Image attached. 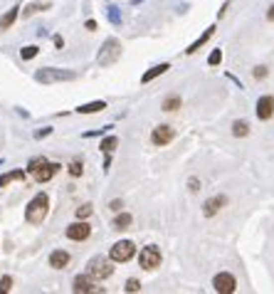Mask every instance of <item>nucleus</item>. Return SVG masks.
Wrapping results in <instances>:
<instances>
[{
	"label": "nucleus",
	"mask_w": 274,
	"mask_h": 294,
	"mask_svg": "<svg viewBox=\"0 0 274 294\" xmlns=\"http://www.w3.org/2000/svg\"><path fill=\"white\" fill-rule=\"evenodd\" d=\"M60 171H62V166H60L57 161H47L45 156L32 158V161L27 163V173H30L37 183H47V181H52Z\"/></svg>",
	"instance_id": "1"
},
{
	"label": "nucleus",
	"mask_w": 274,
	"mask_h": 294,
	"mask_svg": "<svg viewBox=\"0 0 274 294\" xmlns=\"http://www.w3.org/2000/svg\"><path fill=\"white\" fill-rule=\"evenodd\" d=\"M47 213H50V196L47 193H37L25 208V220L30 225H42Z\"/></svg>",
	"instance_id": "2"
},
{
	"label": "nucleus",
	"mask_w": 274,
	"mask_h": 294,
	"mask_svg": "<svg viewBox=\"0 0 274 294\" xmlns=\"http://www.w3.org/2000/svg\"><path fill=\"white\" fill-rule=\"evenodd\" d=\"M77 72L72 70H60V67H42L35 72V82L40 84H57V82H74Z\"/></svg>",
	"instance_id": "3"
},
{
	"label": "nucleus",
	"mask_w": 274,
	"mask_h": 294,
	"mask_svg": "<svg viewBox=\"0 0 274 294\" xmlns=\"http://www.w3.org/2000/svg\"><path fill=\"white\" fill-rule=\"evenodd\" d=\"M119 57H121V42L116 37H109V40H104V45L96 55V65L99 67H111Z\"/></svg>",
	"instance_id": "4"
},
{
	"label": "nucleus",
	"mask_w": 274,
	"mask_h": 294,
	"mask_svg": "<svg viewBox=\"0 0 274 294\" xmlns=\"http://www.w3.org/2000/svg\"><path fill=\"white\" fill-rule=\"evenodd\" d=\"M111 257L106 260V257H94V260H89L87 262V272L94 277V280H109L111 275H114V267H111Z\"/></svg>",
	"instance_id": "5"
},
{
	"label": "nucleus",
	"mask_w": 274,
	"mask_h": 294,
	"mask_svg": "<svg viewBox=\"0 0 274 294\" xmlns=\"http://www.w3.org/2000/svg\"><path fill=\"white\" fill-rule=\"evenodd\" d=\"M134 255H136V245H134L131 240H119V242H114L111 250H109V257H111L114 262H131Z\"/></svg>",
	"instance_id": "6"
},
{
	"label": "nucleus",
	"mask_w": 274,
	"mask_h": 294,
	"mask_svg": "<svg viewBox=\"0 0 274 294\" xmlns=\"http://www.w3.org/2000/svg\"><path fill=\"white\" fill-rule=\"evenodd\" d=\"M161 250L156 247V245H148V247H143L141 250V255H138V265H141V270H146V272H151V270H158L161 267Z\"/></svg>",
	"instance_id": "7"
},
{
	"label": "nucleus",
	"mask_w": 274,
	"mask_h": 294,
	"mask_svg": "<svg viewBox=\"0 0 274 294\" xmlns=\"http://www.w3.org/2000/svg\"><path fill=\"white\" fill-rule=\"evenodd\" d=\"M212 290L217 294H232L237 290V280H235L230 272H220V275H215V280H212Z\"/></svg>",
	"instance_id": "8"
},
{
	"label": "nucleus",
	"mask_w": 274,
	"mask_h": 294,
	"mask_svg": "<svg viewBox=\"0 0 274 294\" xmlns=\"http://www.w3.org/2000/svg\"><path fill=\"white\" fill-rule=\"evenodd\" d=\"M65 235H67L69 240H74V242H84V240H89V235H91V225L87 220H77L65 230Z\"/></svg>",
	"instance_id": "9"
},
{
	"label": "nucleus",
	"mask_w": 274,
	"mask_h": 294,
	"mask_svg": "<svg viewBox=\"0 0 274 294\" xmlns=\"http://www.w3.org/2000/svg\"><path fill=\"white\" fill-rule=\"evenodd\" d=\"M72 292H77V294H89V292H104V290L94 285V277H91L89 272H84V275L74 277V282H72Z\"/></svg>",
	"instance_id": "10"
},
{
	"label": "nucleus",
	"mask_w": 274,
	"mask_h": 294,
	"mask_svg": "<svg viewBox=\"0 0 274 294\" xmlns=\"http://www.w3.org/2000/svg\"><path fill=\"white\" fill-rule=\"evenodd\" d=\"M173 139H176V131H173L168 124L156 126V129H153V134H151V144H153V146H168Z\"/></svg>",
	"instance_id": "11"
},
{
	"label": "nucleus",
	"mask_w": 274,
	"mask_h": 294,
	"mask_svg": "<svg viewBox=\"0 0 274 294\" xmlns=\"http://www.w3.org/2000/svg\"><path fill=\"white\" fill-rule=\"evenodd\" d=\"M272 116H274V97L265 94V97L257 99V119L267 121V119H272Z\"/></svg>",
	"instance_id": "12"
},
{
	"label": "nucleus",
	"mask_w": 274,
	"mask_h": 294,
	"mask_svg": "<svg viewBox=\"0 0 274 294\" xmlns=\"http://www.w3.org/2000/svg\"><path fill=\"white\" fill-rule=\"evenodd\" d=\"M69 262H72V255L67 250H55L50 255V267L52 270H65V267H69Z\"/></svg>",
	"instance_id": "13"
},
{
	"label": "nucleus",
	"mask_w": 274,
	"mask_h": 294,
	"mask_svg": "<svg viewBox=\"0 0 274 294\" xmlns=\"http://www.w3.org/2000/svg\"><path fill=\"white\" fill-rule=\"evenodd\" d=\"M17 15H20V7H17V5H12L10 10H5V12L0 15V32H5V30H10V27L15 25V20H17Z\"/></svg>",
	"instance_id": "14"
},
{
	"label": "nucleus",
	"mask_w": 274,
	"mask_h": 294,
	"mask_svg": "<svg viewBox=\"0 0 274 294\" xmlns=\"http://www.w3.org/2000/svg\"><path fill=\"white\" fill-rule=\"evenodd\" d=\"M222 205H227V198L225 196H215V198H210V200H205V205H203V213H205L207 218H212Z\"/></svg>",
	"instance_id": "15"
},
{
	"label": "nucleus",
	"mask_w": 274,
	"mask_h": 294,
	"mask_svg": "<svg viewBox=\"0 0 274 294\" xmlns=\"http://www.w3.org/2000/svg\"><path fill=\"white\" fill-rule=\"evenodd\" d=\"M104 109H106V101H104V99H96V101H89V104L77 106L74 111H77V114H99V111H104Z\"/></svg>",
	"instance_id": "16"
},
{
	"label": "nucleus",
	"mask_w": 274,
	"mask_h": 294,
	"mask_svg": "<svg viewBox=\"0 0 274 294\" xmlns=\"http://www.w3.org/2000/svg\"><path fill=\"white\" fill-rule=\"evenodd\" d=\"M212 35H215V25H210V27H207L205 32H203V35H200V37H198V40H195V42H193V45H190V47L185 50V55H195V52H198V50H200V47L205 45V42L210 40V37H212Z\"/></svg>",
	"instance_id": "17"
},
{
	"label": "nucleus",
	"mask_w": 274,
	"mask_h": 294,
	"mask_svg": "<svg viewBox=\"0 0 274 294\" xmlns=\"http://www.w3.org/2000/svg\"><path fill=\"white\" fill-rule=\"evenodd\" d=\"M168 70H171V65H168V62H163V65H156V67H151L148 72H143V77H141V84H148L151 79H156V77L166 74Z\"/></svg>",
	"instance_id": "18"
},
{
	"label": "nucleus",
	"mask_w": 274,
	"mask_h": 294,
	"mask_svg": "<svg viewBox=\"0 0 274 294\" xmlns=\"http://www.w3.org/2000/svg\"><path fill=\"white\" fill-rule=\"evenodd\" d=\"M131 222H134V215H131V213H116V218H114V222H111V227H114V230H129Z\"/></svg>",
	"instance_id": "19"
},
{
	"label": "nucleus",
	"mask_w": 274,
	"mask_h": 294,
	"mask_svg": "<svg viewBox=\"0 0 274 294\" xmlns=\"http://www.w3.org/2000/svg\"><path fill=\"white\" fill-rule=\"evenodd\" d=\"M25 176H27V171H7V173L0 176V188H5L12 181H25Z\"/></svg>",
	"instance_id": "20"
},
{
	"label": "nucleus",
	"mask_w": 274,
	"mask_h": 294,
	"mask_svg": "<svg viewBox=\"0 0 274 294\" xmlns=\"http://www.w3.org/2000/svg\"><path fill=\"white\" fill-rule=\"evenodd\" d=\"M45 10H52V5H50V2H27L25 10H22V15L30 17V15H35V12H45Z\"/></svg>",
	"instance_id": "21"
},
{
	"label": "nucleus",
	"mask_w": 274,
	"mask_h": 294,
	"mask_svg": "<svg viewBox=\"0 0 274 294\" xmlns=\"http://www.w3.org/2000/svg\"><path fill=\"white\" fill-rule=\"evenodd\" d=\"M181 104H183V101H181V97H178V94H168V97L163 99L161 109H163V111H178V109H181Z\"/></svg>",
	"instance_id": "22"
},
{
	"label": "nucleus",
	"mask_w": 274,
	"mask_h": 294,
	"mask_svg": "<svg viewBox=\"0 0 274 294\" xmlns=\"http://www.w3.org/2000/svg\"><path fill=\"white\" fill-rule=\"evenodd\" d=\"M247 134H250V124H247V121H242V119H237V121L232 124V136L245 139Z\"/></svg>",
	"instance_id": "23"
},
{
	"label": "nucleus",
	"mask_w": 274,
	"mask_h": 294,
	"mask_svg": "<svg viewBox=\"0 0 274 294\" xmlns=\"http://www.w3.org/2000/svg\"><path fill=\"white\" fill-rule=\"evenodd\" d=\"M116 146H119V139L116 136H106L104 141H101V153H114L116 151Z\"/></svg>",
	"instance_id": "24"
},
{
	"label": "nucleus",
	"mask_w": 274,
	"mask_h": 294,
	"mask_svg": "<svg viewBox=\"0 0 274 294\" xmlns=\"http://www.w3.org/2000/svg\"><path fill=\"white\" fill-rule=\"evenodd\" d=\"M37 55H40V47H37V45H25V47L20 50V57H22L25 62L32 60V57H37Z\"/></svg>",
	"instance_id": "25"
},
{
	"label": "nucleus",
	"mask_w": 274,
	"mask_h": 294,
	"mask_svg": "<svg viewBox=\"0 0 274 294\" xmlns=\"http://www.w3.org/2000/svg\"><path fill=\"white\" fill-rule=\"evenodd\" d=\"M91 213H94V205H91V203H82V205L77 208V218H79V220H87Z\"/></svg>",
	"instance_id": "26"
},
{
	"label": "nucleus",
	"mask_w": 274,
	"mask_h": 294,
	"mask_svg": "<svg viewBox=\"0 0 274 294\" xmlns=\"http://www.w3.org/2000/svg\"><path fill=\"white\" fill-rule=\"evenodd\" d=\"M67 171H69L72 178H79V176L84 173V163H82V161H74V163H69L67 166Z\"/></svg>",
	"instance_id": "27"
},
{
	"label": "nucleus",
	"mask_w": 274,
	"mask_h": 294,
	"mask_svg": "<svg viewBox=\"0 0 274 294\" xmlns=\"http://www.w3.org/2000/svg\"><path fill=\"white\" fill-rule=\"evenodd\" d=\"M12 290V277L10 275H5L2 280H0V294H7Z\"/></svg>",
	"instance_id": "28"
},
{
	"label": "nucleus",
	"mask_w": 274,
	"mask_h": 294,
	"mask_svg": "<svg viewBox=\"0 0 274 294\" xmlns=\"http://www.w3.org/2000/svg\"><path fill=\"white\" fill-rule=\"evenodd\" d=\"M109 22H114V25H121V12H119V7H109Z\"/></svg>",
	"instance_id": "29"
},
{
	"label": "nucleus",
	"mask_w": 274,
	"mask_h": 294,
	"mask_svg": "<svg viewBox=\"0 0 274 294\" xmlns=\"http://www.w3.org/2000/svg\"><path fill=\"white\" fill-rule=\"evenodd\" d=\"M220 62H222V50H212V55L207 57V65L215 67V65H220Z\"/></svg>",
	"instance_id": "30"
},
{
	"label": "nucleus",
	"mask_w": 274,
	"mask_h": 294,
	"mask_svg": "<svg viewBox=\"0 0 274 294\" xmlns=\"http://www.w3.org/2000/svg\"><path fill=\"white\" fill-rule=\"evenodd\" d=\"M138 290H141V282H138V280H126L124 292H138Z\"/></svg>",
	"instance_id": "31"
},
{
	"label": "nucleus",
	"mask_w": 274,
	"mask_h": 294,
	"mask_svg": "<svg viewBox=\"0 0 274 294\" xmlns=\"http://www.w3.org/2000/svg\"><path fill=\"white\" fill-rule=\"evenodd\" d=\"M121 208H124V200H121V198H116V200L109 203V210H111V213H121Z\"/></svg>",
	"instance_id": "32"
},
{
	"label": "nucleus",
	"mask_w": 274,
	"mask_h": 294,
	"mask_svg": "<svg viewBox=\"0 0 274 294\" xmlns=\"http://www.w3.org/2000/svg\"><path fill=\"white\" fill-rule=\"evenodd\" d=\"M52 134V126H42L40 131H35V139H45V136H50Z\"/></svg>",
	"instance_id": "33"
},
{
	"label": "nucleus",
	"mask_w": 274,
	"mask_h": 294,
	"mask_svg": "<svg viewBox=\"0 0 274 294\" xmlns=\"http://www.w3.org/2000/svg\"><path fill=\"white\" fill-rule=\"evenodd\" d=\"M188 188H190L193 193H198V191H200V181H198V178H190V181H188Z\"/></svg>",
	"instance_id": "34"
},
{
	"label": "nucleus",
	"mask_w": 274,
	"mask_h": 294,
	"mask_svg": "<svg viewBox=\"0 0 274 294\" xmlns=\"http://www.w3.org/2000/svg\"><path fill=\"white\" fill-rule=\"evenodd\" d=\"M255 79H265L267 77V67H255Z\"/></svg>",
	"instance_id": "35"
},
{
	"label": "nucleus",
	"mask_w": 274,
	"mask_h": 294,
	"mask_svg": "<svg viewBox=\"0 0 274 294\" xmlns=\"http://www.w3.org/2000/svg\"><path fill=\"white\" fill-rule=\"evenodd\" d=\"M84 27H87L89 32H94V30H96V20H87V22H84Z\"/></svg>",
	"instance_id": "36"
},
{
	"label": "nucleus",
	"mask_w": 274,
	"mask_h": 294,
	"mask_svg": "<svg viewBox=\"0 0 274 294\" xmlns=\"http://www.w3.org/2000/svg\"><path fill=\"white\" fill-rule=\"evenodd\" d=\"M111 168V153H104V171Z\"/></svg>",
	"instance_id": "37"
},
{
	"label": "nucleus",
	"mask_w": 274,
	"mask_h": 294,
	"mask_svg": "<svg viewBox=\"0 0 274 294\" xmlns=\"http://www.w3.org/2000/svg\"><path fill=\"white\" fill-rule=\"evenodd\" d=\"M55 47H60V50L65 47V40H62V35H55Z\"/></svg>",
	"instance_id": "38"
},
{
	"label": "nucleus",
	"mask_w": 274,
	"mask_h": 294,
	"mask_svg": "<svg viewBox=\"0 0 274 294\" xmlns=\"http://www.w3.org/2000/svg\"><path fill=\"white\" fill-rule=\"evenodd\" d=\"M267 20H270V22H274V5L270 7V12H267Z\"/></svg>",
	"instance_id": "39"
}]
</instances>
